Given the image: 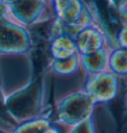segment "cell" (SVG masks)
<instances>
[{"mask_svg": "<svg viewBox=\"0 0 127 133\" xmlns=\"http://www.w3.org/2000/svg\"><path fill=\"white\" fill-rule=\"evenodd\" d=\"M121 78L109 71L85 78L84 91L95 103H106L115 99L121 89Z\"/></svg>", "mask_w": 127, "mask_h": 133, "instance_id": "cell-3", "label": "cell"}, {"mask_svg": "<svg viewBox=\"0 0 127 133\" xmlns=\"http://www.w3.org/2000/svg\"><path fill=\"white\" fill-rule=\"evenodd\" d=\"M94 103L84 90L68 94L60 99L59 119L66 123L77 124L89 118Z\"/></svg>", "mask_w": 127, "mask_h": 133, "instance_id": "cell-4", "label": "cell"}, {"mask_svg": "<svg viewBox=\"0 0 127 133\" xmlns=\"http://www.w3.org/2000/svg\"><path fill=\"white\" fill-rule=\"evenodd\" d=\"M47 127H49L48 120L38 119L23 124L22 126L17 128L13 133H42Z\"/></svg>", "mask_w": 127, "mask_h": 133, "instance_id": "cell-9", "label": "cell"}, {"mask_svg": "<svg viewBox=\"0 0 127 133\" xmlns=\"http://www.w3.org/2000/svg\"><path fill=\"white\" fill-rule=\"evenodd\" d=\"M49 52L52 60L64 61L77 55L75 40L68 36H60L53 40L49 45Z\"/></svg>", "mask_w": 127, "mask_h": 133, "instance_id": "cell-7", "label": "cell"}, {"mask_svg": "<svg viewBox=\"0 0 127 133\" xmlns=\"http://www.w3.org/2000/svg\"><path fill=\"white\" fill-rule=\"evenodd\" d=\"M48 1H51V2H53V1H54V0H48Z\"/></svg>", "mask_w": 127, "mask_h": 133, "instance_id": "cell-14", "label": "cell"}, {"mask_svg": "<svg viewBox=\"0 0 127 133\" xmlns=\"http://www.w3.org/2000/svg\"><path fill=\"white\" fill-rule=\"evenodd\" d=\"M5 113H8L5 107V94L0 87V117H4Z\"/></svg>", "mask_w": 127, "mask_h": 133, "instance_id": "cell-11", "label": "cell"}, {"mask_svg": "<svg viewBox=\"0 0 127 133\" xmlns=\"http://www.w3.org/2000/svg\"><path fill=\"white\" fill-rule=\"evenodd\" d=\"M1 5H2V4H1V1H0V6H1Z\"/></svg>", "mask_w": 127, "mask_h": 133, "instance_id": "cell-15", "label": "cell"}, {"mask_svg": "<svg viewBox=\"0 0 127 133\" xmlns=\"http://www.w3.org/2000/svg\"><path fill=\"white\" fill-rule=\"evenodd\" d=\"M0 133H2V132H0Z\"/></svg>", "mask_w": 127, "mask_h": 133, "instance_id": "cell-16", "label": "cell"}, {"mask_svg": "<svg viewBox=\"0 0 127 133\" xmlns=\"http://www.w3.org/2000/svg\"><path fill=\"white\" fill-rule=\"evenodd\" d=\"M77 54L79 56L91 54L102 48H114L104 28L93 23L81 30L75 38Z\"/></svg>", "mask_w": 127, "mask_h": 133, "instance_id": "cell-5", "label": "cell"}, {"mask_svg": "<svg viewBox=\"0 0 127 133\" xmlns=\"http://www.w3.org/2000/svg\"><path fill=\"white\" fill-rule=\"evenodd\" d=\"M4 8L14 21L26 28L56 18L53 2L48 0H16Z\"/></svg>", "mask_w": 127, "mask_h": 133, "instance_id": "cell-2", "label": "cell"}, {"mask_svg": "<svg viewBox=\"0 0 127 133\" xmlns=\"http://www.w3.org/2000/svg\"><path fill=\"white\" fill-rule=\"evenodd\" d=\"M111 49L106 47L91 54L79 56L81 66L85 78L108 71V55Z\"/></svg>", "mask_w": 127, "mask_h": 133, "instance_id": "cell-6", "label": "cell"}, {"mask_svg": "<svg viewBox=\"0 0 127 133\" xmlns=\"http://www.w3.org/2000/svg\"><path fill=\"white\" fill-rule=\"evenodd\" d=\"M52 85V77L49 66L37 75L31 83L21 89L5 97L7 112L18 118L29 116L40 108L45 96Z\"/></svg>", "mask_w": 127, "mask_h": 133, "instance_id": "cell-1", "label": "cell"}, {"mask_svg": "<svg viewBox=\"0 0 127 133\" xmlns=\"http://www.w3.org/2000/svg\"><path fill=\"white\" fill-rule=\"evenodd\" d=\"M108 71L117 78L124 79L127 74L126 49L112 48L108 55Z\"/></svg>", "mask_w": 127, "mask_h": 133, "instance_id": "cell-8", "label": "cell"}, {"mask_svg": "<svg viewBox=\"0 0 127 133\" xmlns=\"http://www.w3.org/2000/svg\"><path fill=\"white\" fill-rule=\"evenodd\" d=\"M1 1V4L2 5H9V4H11V3H13L14 1H16V0H0Z\"/></svg>", "mask_w": 127, "mask_h": 133, "instance_id": "cell-13", "label": "cell"}, {"mask_svg": "<svg viewBox=\"0 0 127 133\" xmlns=\"http://www.w3.org/2000/svg\"><path fill=\"white\" fill-rule=\"evenodd\" d=\"M42 133H61L57 128H54V127H47L45 129L44 131Z\"/></svg>", "mask_w": 127, "mask_h": 133, "instance_id": "cell-12", "label": "cell"}, {"mask_svg": "<svg viewBox=\"0 0 127 133\" xmlns=\"http://www.w3.org/2000/svg\"><path fill=\"white\" fill-rule=\"evenodd\" d=\"M71 133H93L92 122L89 118H86L79 123H77V126Z\"/></svg>", "mask_w": 127, "mask_h": 133, "instance_id": "cell-10", "label": "cell"}]
</instances>
